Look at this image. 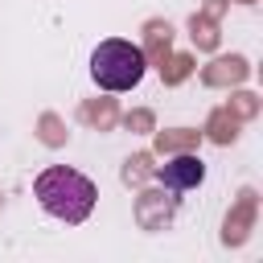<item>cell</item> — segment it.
<instances>
[{"instance_id":"3","label":"cell","mask_w":263,"mask_h":263,"mask_svg":"<svg viewBox=\"0 0 263 263\" xmlns=\"http://www.w3.org/2000/svg\"><path fill=\"white\" fill-rule=\"evenodd\" d=\"M201 177H205V164L197 156H173L160 164V181L168 189H193V185H201Z\"/></svg>"},{"instance_id":"2","label":"cell","mask_w":263,"mask_h":263,"mask_svg":"<svg viewBox=\"0 0 263 263\" xmlns=\"http://www.w3.org/2000/svg\"><path fill=\"white\" fill-rule=\"evenodd\" d=\"M148 62H144V49L132 45V41H99L95 53H90V78L103 86V90H132L140 78H144Z\"/></svg>"},{"instance_id":"1","label":"cell","mask_w":263,"mask_h":263,"mask_svg":"<svg viewBox=\"0 0 263 263\" xmlns=\"http://www.w3.org/2000/svg\"><path fill=\"white\" fill-rule=\"evenodd\" d=\"M33 197H37V205H41L49 218H58V222H66V226H78V222L90 218V210H95V201H99V189H95V181L82 177L78 168L53 164V168H45V173L33 181Z\"/></svg>"}]
</instances>
